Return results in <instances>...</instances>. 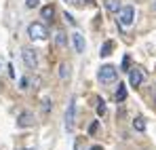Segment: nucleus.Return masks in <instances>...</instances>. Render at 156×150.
Here are the masks:
<instances>
[{"mask_svg":"<svg viewBox=\"0 0 156 150\" xmlns=\"http://www.w3.org/2000/svg\"><path fill=\"white\" fill-rule=\"evenodd\" d=\"M133 21H135V9L133 6H122L120 11H118V24H120V27H131L133 25Z\"/></svg>","mask_w":156,"mask_h":150,"instance_id":"nucleus-1","label":"nucleus"},{"mask_svg":"<svg viewBox=\"0 0 156 150\" xmlns=\"http://www.w3.org/2000/svg\"><path fill=\"white\" fill-rule=\"evenodd\" d=\"M99 80L104 82V85H110V82H114L116 80V76H118V70L114 68V66H110V64H105L99 68Z\"/></svg>","mask_w":156,"mask_h":150,"instance_id":"nucleus-2","label":"nucleus"},{"mask_svg":"<svg viewBox=\"0 0 156 150\" xmlns=\"http://www.w3.org/2000/svg\"><path fill=\"white\" fill-rule=\"evenodd\" d=\"M27 36L32 38V40H44L47 36H49V32H47V27L42 24H30L27 25Z\"/></svg>","mask_w":156,"mask_h":150,"instance_id":"nucleus-3","label":"nucleus"},{"mask_svg":"<svg viewBox=\"0 0 156 150\" xmlns=\"http://www.w3.org/2000/svg\"><path fill=\"white\" fill-rule=\"evenodd\" d=\"M74 116H76V100L72 97L68 104V110H66V129L68 131L74 129Z\"/></svg>","mask_w":156,"mask_h":150,"instance_id":"nucleus-4","label":"nucleus"},{"mask_svg":"<svg viewBox=\"0 0 156 150\" xmlns=\"http://www.w3.org/2000/svg\"><path fill=\"white\" fill-rule=\"evenodd\" d=\"M21 57H23V61H26L27 68H36L38 66V55H36V51L26 47V49L21 51Z\"/></svg>","mask_w":156,"mask_h":150,"instance_id":"nucleus-5","label":"nucleus"},{"mask_svg":"<svg viewBox=\"0 0 156 150\" xmlns=\"http://www.w3.org/2000/svg\"><path fill=\"white\" fill-rule=\"evenodd\" d=\"M129 82H131V87H139L144 82V72L139 68H131L129 70Z\"/></svg>","mask_w":156,"mask_h":150,"instance_id":"nucleus-6","label":"nucleus"},{"mask_svg":"<svg viewBox=\"0 0 156 150\" xmlns=\"http://www.w3.org/2000/svg\"><path fill=\"white\" fill-rule=\"evenodd\" d=\"M30 125H34V116L30 112H21L17 116V127H30Z\"/></svg>","mask_w":156,"mask_h":150,"instance_id":"nucleus-7","label":"nucleus"},{"mask_svg":"<svg viewBox=\"0 0 156 150\" xmlns=\"http://www.w3.org/2000/svg\"><path fill=\"white\" fill-rule=\"evenodd\" d=\"M72 40H74V49H76V53H84V38H82V34L74 32V34H72Z\"/></svg>","mask_w":156,"mask_h":150,"instance_id":"nucleus-8","label":"nucleus"},{"mask_svg":"<svg viewBox=\"0 0 156 150\" xmlns=\"http://www.w3.org/2000/svg\"><path fill=\"white\" fill-rule=\"evenodd\" d=\"M105 9H108L110 13H118V11H120V2H118V0H108V2H105Z\"/></svg>","mask_w":156,"mask_h":150,"instance_id":"nucleus-9","label":"nucleus"},{"mask_svg":"<svg viewBox=\"0 0 156 150\" xmlns=\"http://www.w3.org/2000/svg\"><path fill=\"white\" fill-rule=\"evenodd\" d=\"M112 47H114V42H112V40H105L104 45H101V53H99V55H101V57H108V55L112 53Z\"/></svg>","mask_w":156,"mask_h":150,"instance_id":"nucleus-10","label":"nucleus"},{"mask_svg":"<svg viewBox=\"0 0 156 150\" xmlns=\"http://www.w3.org/2000/svg\"><path fill=\"white\" fill-rule=\"evenodd\" d=\"M127 100V87L125 85H118V91H116V101H125Z\"/></svg>","mask_w":156,"mask_h":150,"instance_id":"nucleus-11","label":"nucleus"},{"mask_svg":"<svg viewBox=\"0 0 156 150\" xmlns=\"http://www.w3.org/2000/svg\"><path fill=\"white\" fill-rule=\"evenodd\" d=\"M68 76H70V66L68 64H59V78L66 80Z\"/></svg>","mask_w":156,"mask_h":150,"instance_id":"nucleus-12","label":"nucleus"},{"mask_svg":"<svg viewBox=\"0 0 156 150\" xmlns=\"http://www.w3.org/2000/svg\"><path fill=\"white\" fill-rule=\"evenodd\" d=\"M53 15H55V9H53L51 4L42 9V19H53Z\"/></svg>","mask_w":156,"mask_h":150,"instance_id":"nucleus-13","label":"nucleus"},{"mask_svg":"<svg viewBox=\"0 0 156 150\" xmlns=\"http://www.w3.org/2000/svg\"><path fill=\"white\" fill-rule=\"evenodd\" d=\"M133 127H135L137 131H146V121H144L141 116H137V119L133 121Z\"/></svg>","mask_w":156,"mask_h":150,"instance_id":"nucleus-14","label":"nucleus"},{"mask_svg":"<svg viewBox=\"0 0 156 150\" xmlns=\"http://www.w3.org/2000/svg\"><path fill=\"white\" fill-rule=\"evenodd\" d=\"M55 42H57L59 47H66V34H63V32H57V36H55Z\"/></svg>","mask_w":156,"mask_h":150,"instance_id":"nucleus-15","label":"nucleus"},{"mask_svg":"<svg viewBox=\"0 0 156 150\" xmlns=\"http://www.w3.org/2000/svg\"><path fill=\"white\" fill-rule=\"evenodd\" d=\"M129 66H131V57H129V55H125V57H122V66H120V70H122V72H129Z\"/></svg>","mask_w":156,"mask_h":150,"instance_id":"nucleus-16","label":"nucleus"},{"mask_svg":"<svg viewBox=\"0 0 156 150\" xmlns=\"http://www.w3.org/2000/svg\"><path fill=\"white\" fill-rule=\"evenodd\" d=\"M105 114V104H104V100L99 101V106H97V116H104Z\"/></svg>","mask_w":156,"mask_h":150,"instance_id":"nucleus-17","label":"nucleus"},{"mask_svg":"<svg viewBox=\"0 0 156 150\" xmlns=\"http://www.w3.org/2000/svg\"><path fill=\"white\" fill-rule=\"evenodd\" d=\"M63 19H66V21H68V24H76V21H74V17H72V15H70V13H68V11H66V13H63Z\"/></svg>","mask_w":156,"mask_h":150,"instance_id":"nucleus-18","label":"nucleus"},{"mask_svg":"<svg viewBox=\"0 0 156 150\" xmlns=\"http://www.w3.org/2000/svg\"><path fill=\"white\" fill-rule=\"evenodd\" d=\"M97 125H99L97 121H93V123H91V127H89V133H91V135H93V133L97 131Z\"/></svg>","mask_w":156,"mask_h":150,"instance_id":"nucleus-19","label":"nucleus"},{"mask_svg":"<svg viewBox=\"0 0 156 150\" xmlns=\"http://www.w3.org/2000/svg\"><path fill=\"white\" fill-rule=\"evenodd\" d=\"M26 6H27V9H34V6H38V0H27Z\"/></svg>","mask_w":156,"mask_h":150,"instance_id":"nucleus-20","label":"nucleus"},{"mask_svg":"<svg viewBox=\"0 0 156 150\" xmlns=\"http://www.w3.org/2000/svg\"><path fill=\"white\" fill-rule=\"evenodd\" d=\"M19 85H21V89H27V78H21Z\"/></svg>","mask_w":156,"mask_h":150,"instance_id":"nucleus-21","label":"nucleus"},{"mask_svg":"<svg viewBox=\"0 0 156 150\" xmlns=\"http://www.w3.org/2000/svg\"><path fill=\"white\" fill-rule=\"evenodd\" d=\"M91 150H101V146H93V148H91Z\"/></svg>","mask_w":156,"mask_h":150,"instance_id":"nucleus-22","label":"nucleus"},{"mask_svg":"<svg viewBox=\"0 0 156 150\" xmlns=\"http://www.w3.org/2000/svg\"><path fill=\"white\" fill-rule=\"evenodd\" d=\"M66 2H76V0H66Z\"/></svg>","mask_w":156,"mask_h":150,"instance_id":"nucleus-23","label":"nucleus"},{"mask_svg":"<svg viewBox=\"0 0 156 150\" xmlns=\"http://www.w3.org/2000/svg\"><path fill=\"white\" fill-rule=\"evenodd\" d=\"M154 11H156V0H154Z\"/></svg>","mask_w":156,"mask_h":150,"instance_id":"nucleus-24","label":"nucleus"},{"mask_svg":"<svg viewBox=\"0 0 156 150\" xmlns=\"http://www.w3.org/2000/svg\"><path fill=\"white\" fill-rule=\"evenodd\" d=\"M21 150H26V148H21Z\"/></svg>","mask_w":156,"mask_h":150,"instance_id":"nucleus-25","label":"nucleus"}]
</instances>
